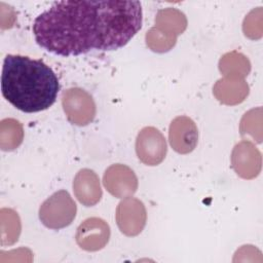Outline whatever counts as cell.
Segmentation results:
<instances>
[{"mask_svg": "<svg viewBox=\"0 0 263 263\" xmlns=\"http://www.w3.org/2000/svg\"><path fill=\"white\" fill-rule=\"evenodd\" d=\"M142 16L139 1H58L35 18L33 34L39 46L62 57L116 50L140 31Z\"/></svg>", "mask_w": 263, "mask_h": 263, "instance_id": "obj_1", "label": "cell"}, {"mask_svg": "<svg viewBox=\"0 0 263 263\" xmlns=\"http://www.w3.org/2000/svg\"><path fill=\"white\" fill-rule=\"evenodd\" d=\"M59 89L57 75L41 60L20 54L4 58L1 92L16 109L25 113L46 110L55 102Z\"/></svg>", "mask_w": 263, "mask_h": 263, "instance_id": "obj_2", "label": "cell"}, {"mask_svg": "<svg viewBox=\"0 0 263 263\" xmlns=\"http://www.w3.org/2000/svg\"><path fill=\"white\" fill-rule=\"evenodd\" d=\"M77 205L67 190H59L45 199L39 208V219L49 229H62L75 219Z\"/></svg>", "mask_w": 263, "mask_h": 263, "instance_id": "obj_3", "label": "cell"}, {"mask_svg": "<svg viewBox=\"0 0 263 263\" xmlns=\"http://www.w3.org/2000/svg\"><path fill=\"white\" fill-rule=\"evenodd\" d=\"M63 109L72 124L86 125L96 116V104L92 97L79 87L69 88L62 97Z\"/></svg>", "mask_w": 263, "mask_h": 263, "instance_id": "obj_4", "label": "cell"}, {"mask_svg": "<svg viewBox=\"0 0 263 263\" xmlns=\"http://www.w3.org/2000/svg\"><path fill=\"white\" fill-rule=\"evenodd\" d=\"M166 152V142L159 129L146 126L139 132L136 139V153L144 164L158 165L165 158Z\"/></svg>", "mask_w": 263, "mask_h": 263, "instance_id": "obj_5", "label": "cell"}, {"mask_svg": "<svg viewBox=\"0 0 263 263\" xmlns=\"http://www.w3.org/2000/svg\"><path fill=\"white\" fill-rule=\"evenodd\" d=\"M146 220V209L141 200L128 196L118 203L116 222L123 234L127 236L138 235L145 227Z\"/></svg>", "mask_w": 263, "mask_h": 263, "instance_id": "obj_6", "label": "cell"}, {"mask_svg": "<svg viewBox=\"0 0 263 263\" xmlns=\"http://www.w3.org/2000/svg\"><path fill=\"white\" fill-rule=\"evenodd\" d=\"M75 238L81 249L88 252L99 251L109 241L110 227L101 218H87L78 226Z\"/></svg>", "mask_w": 263, "mask_h": 263, "instance_id": "obj_7", "label": "cell"}, {"mask_svg": "<svg viewBox=\"0 0 263 263\" xmlns=\"http://www.w3.org/2000/svg\"><path fill=\"white\" fill-rule=\"evenodd\" d=\"M168 141L172 148L179 154L192 152L198 142V129L195 122L185 115L174 118L168 128Z\"/></svg>", "mask_w": 263, "mask_h": 263, "instance_id": "obj_8", "label": "cell"}, {"mask_svg": "<svg viewBox=\"0 0 263 263\" xmlns=\"http://www.w3.org/2000/svg\"><path fill=\"white\" fill-rule=\"evenodd\" d=\"M103 183L108 192L118 198L133 195L138 188V179L134 171L121 163L112 164L105 171Z\"/></svg>", "mask_w": 263, "mask_h": 263, "instance_id": "obj_9", "label": "cell"}, {"mask_svg": "<svg viewBox=\"0 0 263 263\" xmlns=\"http://www.w3.org/2000/svg\"><path fill=\"white\" fill-rule=\"evenodd\" d=\"M73 191L78 201L85 206L97 204L103 194L98 175L89 168H82L76 174L73 181Z\"/></svg>", "mask_w": 263, "mask_h": 263, "instance_id": "obj_10", "label": "cell"}, {"mask_svg": "<svg viewBox=\"0 0 263 263\" xmlns=\"http://www.w3.org/2000/svg\"><path fill=\"white\" fill-rule=\"evenodd\" d=\"M232 165L240 177L254 178L261 168V154L253 144L241 142L233 149Z\"/></svg>", "mask_w": 263, "mask_h": 263, "instance_id": "obj_11", "label": "cell"}]
</instances>
